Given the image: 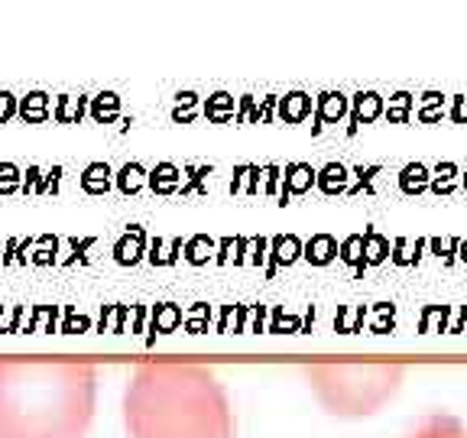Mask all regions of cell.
I'll use <instances>...</instances> for the list:
<instances>
[{
  "label": "cell",
  "mask_w": 467,
  "mask_h": 438,
  "mask_svg": "<svg viewBox=\"0 0 467 438\" xmlns=\"http://www.w3.org/2000/svg\"><path fill=\"white\" fill-rule=\"evenodd\" d=\"M127 438H237L234 402L208 364L150 360L127 373L120 396Z\"/></svg>",
  "instance_id": "obj_1"
},
{
  "label": "cell",
  "mask_w": 467,
  "mask_h": 438,
  "mask_svg": "<svg viewBox=\"0 0 467 438\" xmlns=\"http://www.w3.org/2000/svg\"><path fill=\"white\" fill-rule=\"evenodd\" d=\"M98 383L88 360L0 358V438H88Z\"/></svg>",
  "instance_id": "obj_2"
},
{
  "label": "cell",
  "mask_w": 467,
  "mask_h": 438,
  "mask_svg": "<svg viewBox=\"0 0 467 438\" xmlns=\"http://www.w3.org/2000/svg\"><path fill=\"white\" fill-rule=\"evenodd\" d=\"M302 380L318 406L335 419H370L400 396L406 367L373 360H315L302 367Z\"/></svg>",
  "instance_id": "obj_3"
},
{
  "label": "cell",
  "mask_w": 467,
  "mask_h": 438,
  "mask_svg": "<svg viewBox=\"0 0 467 438\" xmlns=\"http://www.w3.org/2000/svg\"><path fill=\"white\" fill-rule=\"evenodd\" d=\"M406 438H467V425L448 412H435V416L422 419Z\"/></svg>",
  "instance_id": "obj_4"
}]
</instances>
